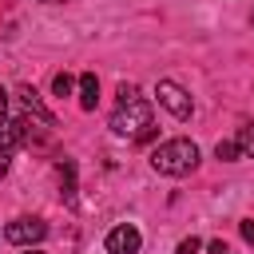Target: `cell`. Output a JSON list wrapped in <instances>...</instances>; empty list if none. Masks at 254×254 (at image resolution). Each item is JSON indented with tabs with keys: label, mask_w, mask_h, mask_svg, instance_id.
<instances>
[{
	"label": "cell",
	"mask_w": 254,
	"mask_h": 254,
	"mask_svg": "<svg viewBox=\"0 0 254 254\" xmlns=\"http://www.w3.org/2000/svg\"><path fill=\"white\" fill-rule=\"evenodd\" d=\"M155 95H159V103H163L175 119H190L194 103H190V91H187V87H179L175 79H159V83H155Z\"/></svg>",
	"instance_id": "cell-3"
},
{
	"label": "cell",
	"mask_w": 254,
	"mask_h": 254,
	"mask_svg": "<svg viewBox=\"0 0 254 254\" xmlns=\"http://www.w3.org/2000/svg\"><path fill=\"white\" fill-rule=\"evenodd\" d=\"M16 95H20V103H24V111H28V115H36V119H40L44 127H56V115H52V111H48V107L40 103V95H36V87H28V83H20V87H16Z\"/></svg>",
	"instance_id": "cell-6"
},
{
	"label": "cell",
	"mask_w": 254,
	"mask_h": 254,
	"mask_svg": "<svg viewBox=\"0 0 254 254\" xmlns=\"http://www.w3.org/2000/svg\"><path fill=\"white\" fill-rule=\"evenodd\" d=\"M60 179H64V202L67 206H75V163L71 159H60Z\"/></svg>",
	"instance_id": "cell-9"
},
{
	"label": "cell",
	"mask_w": 254,
	"mask_h": 254,
	"mask_svg": "<svg viewBox=\"0 0 254 254\" xmlns=\"http://www.w3.org/2000/svg\"><path fill=\"white\" fill-rule=\"evenodd\" d=\"M111 131L119 139H131V143H147L155 135V119H151V103L143 95H131V99H119L115 115H111Z\"/></svg>",
	"instance_id": "cell-1"
},
{
	"label": "cell",
	"mask_w": 254,
	"mask_h": 254,
	"mask_svg": "<svg viewBox=\"0 0 254 254\" xmlns=\"http://www.w3.org/2000/svg\"><path fill=\"white\" fill-rule=\"evenodd\" d=\"M198 246H202V242L190 234V238H183V242H179V254H198Z\"/></svg>",
	"instance_id": "cell-13"
},
{
	"label": "cell",
	"mask_w": 254,
	"mask_h": 254,
	"mask_svg": "<svg viewBox=\"0 0 254 254\" xmlns=\"http://www.w3.org/2000/svg\"><path fill=\"white\" fill-rule=\"evenodd\" d=\"M234 143H238V151H242L246 159H254V123H246V127H238V135H234Z\"/></svg>",
	"instance_id": "cell-10"
},
{
	"label": "cell",
	"mask_w": 254,
	"mask_h": 254,
	"mask_svg": "<svg viewBox=\"0 0 254 254\" xmlns=\"http://www.w3.org/2000/svg\"><path fill=\"white\" fill-rule=\"evenodd\" d=\"M214 155H218V159H222V163H234V159H238V155H242V151H238V143H234V139H222V143H218V147H214Z\"/></svg>",
	"instance_id": "cell-11"
},
{
	"label": "cell",
	"mask_w": 254,
	"mask_h": 254,
	"mask_svg": "<svg viewBox=\"0 0 254 254\" xmlns=\"http://www.w3.org/2000/svg\"><path fill=\"white\" fill-rule=\"evenodd\" d=\"M4 123H8V91L0 87V127H4Z\"/></svg>",
	"instance_id": "cell-15"
},
{
	"label": "cell",
	"mask_w": 254,
	"mask_h": 254,
	"mask_svg": "<svg viewBox=\"0 0 254 254\" xmlns=\"http://www.w3.org/2000/svg\"><path fill=\"white\" fill-rule=\"evenodd\" d=\"M238 230H242V238H246V242H254V218H242V222H238Z\"/></svg>",
	"instance_id": "cell-14"
},
{
	"label": "cell",
	"mask_w": 254,
	"mask_h": 254,
	"mask_svg": "<svg viewBox=\"0 0 254 254\" xmlns=\"http://www.w3.org/2000/svg\"><path fill=\"white\" fill-rule=\"evenodd\" d=\"M210 254H234V250H230V246L218 238V242H210Z\"/></svg>",
	"instance_id": "cell-16"
},
{
	"label": "cell",
	"mask_w": 254,
	"mask_h": 254,
	"mask_svg": "<svg viewBox=\"0 0 254 254\" xmlns=\"http://www.w3.org/2000/svg\"><path fill=\"white\" fill-rule=\"evenodd\" d=\"M4 238H8V242H16V246H36V242H44V238H48V222H44V218H32V214L12 218V222L4 226Z\"/></svg>",
	"instance_id": "cell-4"
},
{
	"label": "cell",
	"mask_w": 254,
	"mask_h": 254,
	"mask_svg": "<svg viewBox=\"0 0 254 254\" xmlns=\"http://www.w3.org/2000/svg\"><path fill=\"white\" fill-rule=\"evenodd\" d=\"M24 254H44V250H24Z\"/></svg>",
	"instance_id": "cell-17"
},
{
	"label": "cell",
	"mask_w": 254,
	"mask_h": 254,
	"mask_svg": "<svg viewBox=\"0 0 254 254\" xmlns=\"http://www.w3.org/2000/svg\"><path fill=\"white\" fill-rule=\"evenodd\" d=\"M16 143H20V139H16V127H12V123H4V127H0V179H4V175H8V167H12Z\"/></svg>",
	"instance_id": "cell-8"
},
{
	"label": "cell",
	"mask_w": 254,
	"mask_h": 254,
	"mask_svg": "<svg viewBox=\"0 0 254 254\" xmlns=\"http://www.w3.org/2000/svg\"><path fill=\"white\" fill-rule=\"evenodd\" d=\"M151 167H155L159 175H171V179L190 175V171L198 167V147H194L190 139H167V143H159V147L151 151Z\"/></svg>",
	"instance_id": "cell-2"
},
{
	"label": "cell",
	"mask_w": 254,
	"mask_h": 254,
	"mask_svg": "<svg viewBox=\"0 0 254 254\" xmlns=\"http://www.w3.org/2000/svg\"><path fill=\"white\" fill-rule=\"evenodd\" d=\"M107 254H139V246H143V234H139V226H131V222H119V226H111L107 230Z\"/></svg>",
	"instance_id": "cell-5"
},
{
	"label": "cell",
	"mask_w": 254,
	"mask_h": 254,
	"mask_svg": "<svg viewBox=\"0 0 254 254\" xmlns=\"http://www.w3.org/2000/svg\"><path fill=\"white\" fill-rule=\"evenodd\" d=\"M71 87H75V79H71L67 71H60V75L52 79V91H56V95H71Z\"/></svg>",
	"instance_id": "cell-12"
},
{
	"label": "cell",
	"mask_w": 254,
	"mask_h": 254,
	"mask_svg": "<svg viewBox=\"0 0 254 254\" xmlns=\"http://www.w3.org/2000/svg\"><path fill=\"white\" fill-rule=\"evenodd\" d=\"M75 91H79V107L95 111V103H99V79H95V71H83L79 83H75Z\"/></svg>",
	"instance_id": "cell-7"
},
{
	"label": "cell",
	"mask_w": 254,
	"mask_h": 254,
	"mask_svg": "<svg viewBox=\"0 0 254 254\" xmlns=\"http://www.w3.org/2000/svg\"><path fill=\"white\" fill-rule=\"evenodd\" d=\"M48 4H60V0H48Z\"/></svg>",
	"instance_id": "cell-18"
}]
</instances>
